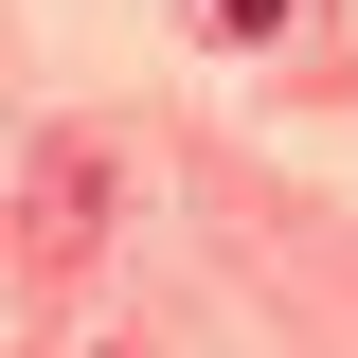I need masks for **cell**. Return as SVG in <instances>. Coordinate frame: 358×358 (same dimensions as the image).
<instances>
[{"label": "cell", "instance_id": "6da1fadb", "mask_svg": "<svg viewBox=\"0 0 358 358\" xmlns=\"http://www.w3.org/2000/svg\"><path fill=\"white\" fill-rule=\"evenodd\" d=\"M215 18H233V36H268V18H287V0H215Z\"/></svg>", "mask_w": 358, "mask_h": 358}]
</instances>
